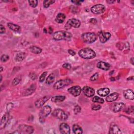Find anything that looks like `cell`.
Listing matches in <instances>:
<instances>
[{"label": "cell", "mask_w": 134, "mask_h": 134, "mask_svg": "<svg viewBox=\"0 0 134 134\" xmlns=\"http://www.w3.org/2000/svg\"><path fill=\"white\" fill-rule=\"evenodd\" d=\"M79 55L85 59H91L96 57V53L93 49L90 48H85L80 50Z\"/></svg>", "instance_id": "obj_1"}, {"label": "cell", "mask_w": 134, "mask_h": 134, "mask_svg": "<svg viewBox=\"0 0 134 134\" xmlns=\"http://www.w3.org/2000/svg\"><path fill=\"white\" fill-rule=\"evenodd\" d=\"M72 37V35L66 31H58L54 33L53 38L56 40H69Z\"/></svg>", "instance_id": "obj_2"}, {"label": "cell", "mask_w": 134, "mask_h": 134, "mask_svg": "<svg viewBox=\"0 0 134 134\" xmlns=\"http://www.w3.org/2000/svg\"><path fill=\"white\" fill-rule=\"evenodd\" d=\"M52 115L61 121H66L69 117L68 113L60 108H57L52 113Z\"/></svg>", "instance_id": "obj_3"}, {"label": "cell", "mask_w": 134, "mask_h": 134, "mask_svg": "<svg viewBox=\"0 0 134 134\" xmlns=\"http://www.w3.org/2000/svg\"><path fill=\"white\" fill-rule=\"evenodd\" d=\"M34 131V128L31 126L27 125H20L19 127L18 130L16 131L13 132L17 133H21V134H30L32 133Z\"/></svg>", "instance_id": "obj_4"}, {"label": "cell", "mask_w": 134, "mask_h": 134, "mask_svg": "<svg viewBox=\"0 0 134 134\" xmlns=\"http://www.w3.org/2000/svg\"><path fill=\"white\" fill-rule=\"evenodd\" d=\"M81 38L85 43L91 44L93 43L97 39V36L94 32H86L82 35Z\"/></svg>", "instance_id": "obj_5"}, {"label": "cell", "mask_w": 134, "mask_h": 134, "mask_svg": "<svg viewBox=\"0 0 134 134\" xmlns=\"http://www.w3.org/2000/svg\"><path fill=\"white\" fill-rule=\"evenodd\" d=\"M52 112V108L48 105H46L42 108L40 110L39 116V121L41 123L44 122L45 121V118L47 117Z\"/></svg>", "instance_id": "obj_6"}, {"label": "cell", "mask_w": 134, "mask_h": 134, "mask_svg": "<svg viewBox=\"0 0 134 134\" xmlns=\"http://www.w3.org/2000/svg\"><path fill=\"white\" fill-rule=\"evenodd\" d=\"M72 83V81L70 79H61L56 82L54 85V88L55 90H59L62 89L66 86H69Z\"/></svg>", "instance_id": "obj_7"}, {"label": "cell", "mask_w": 134, "mask_h": 134, "mask_svg": "<svg viewBox=\"0 0 134 134\" xmlns=\"http://www.w3.org/2000/svg\"><path fill=\"white\" fill-rule=\"evenodd\" d=\"M80 25H81V22H80L79 20L75 19H72L69 20L68 21H67L64 26V28L66 30L70 29L72 27L77 28L80 27Z\"/></svg>", "instance_id": "obj_8"}, {"label": "cell", "mask_w": 134, "mask_h": 134, "mask_svg": "<svg viewBox=\"0 0 134 134\" xmlns=\"http://www.w3.org/2000/svg\"><path fill=\"white\" fill-rule=\"evenodd\" d=\"M106 10L105 6L101 4H98L94 5L91 8V12L94 14L98 15L103 14Z\"/></svg>", "instance_id": "obj_9"}, {"label": "cell", "mask_w": 134, "mask_h": 134, "mask_svg": "<svg viewBox=\"0 0 134 134\" xmlns=\"http://www.w3.org/2000/svg\"><path fill=\"white\" fill-rule=\"evenodd\" d=\"M98 37L100 43H105L110 39L111 37V34L108 32L100 31L98 34Z\"/></svg>", "instance_id": "obj_10"}, {"label": "cell", "mask_w": 134, "mask_h": 134, "mask_svg": "<svg viewBox=\"0 0 134 134\" xmlns=\"http://www.w3.org/2000/svg\"><path fill=\"white\" fill-rule=\"evenodd\" d=\"M68 92L74 97H77L80 95L82 91L81 88L80 86H73L68 89Z\"/></svg>", "instance_id": "obj_11"}, {"label": "cell", "mask_w": 134, "mask_h": 134, "mask_svg": "<svg viewBox=\"0 0 134 134\" xmlns=\"http://www.w3.org/2000/svg\"><path fill=\"white\" fill-rule=\"evenodd\" d=\"M82 91L83 94L88 97H91L95 94L94 90L91 87L88 86H85L83 88Z\"/></svg>", "instance_id": "obj_12"}, {"label": "cell", "mask_w": 134, "mask_h": 134, "mask_svg": "<svg viewBox=\"0 0 134 134\" xmlns=\"http://www.w3.org/2000/svg\"><path fill=\"white\" fill-rule=\"evenodd\" d=\"M9 119H10L9 112H7L6 113H5V115H4V116L2 118L1 124H0V129L2 130L5 127L8 121H9Z\"/></svg>", "instance_id": "obj_13"}, {"label": "cell", "mask_w": 134, "mask_h": 134, "mask_svg": "<svg viewBox=\"0 0 134 134\" xmlns=\"http://www.w3.org/2000/svg\"><path fill=\"white\" fill-rule=\"evenodd\" d=\"M49 99V97L48 96H44L37 100L35 103V105L37 108H40L43 106L44 104Z\"/></svg>", "instance_id": "obj_14"}, {"label": "cell", "mask_w": 134, "mask_h": 134, "mask_svg": "<svg viewBox=\"0 0 134 134\" xmlns=\"http://www.w3.org/2000/svg\"><path fill=\"white\" fill-rule=\"evenodd\" d=\"M59 130L61 133L69 134L70 133V128L69 126L64 123H61L59 126Z\"/></svg>", "instance_id": "obj_15"}, {"label": "cell", "mask_w": 134, "mask_h": 134, "mask_svg": "<svg viewBox=\"0 0 134 134\" xmlns=\"http://www.w3.org/2000/svg\"><path fill=\"white\" fill-rule=\"evenodd\" d=\"M108 133L110 134L113 133H121L122 131H121L119 127L115 123H112L110 126V128H109V131Z\"/></svg>", "instance_id": "obj_16"}, {"label": "cell", "mask_w": 134, "mask_h": 134, "mask_svg": "<svg viewBox=\"0 0 134 134\" xmlns=\"http://www.w3.org/2000/svg\"><path fill=\"white\" fill-rule=\"evenodd\" d=\"M97 68L99 69H102L103 70L107 71L111 68V65L107 62H103V61H99L97 64Z\"/></svg>", "instance_id": "obj_17"}, {"label": "cell", "mask_w": 134, "mask_h": 134, "mask_svg": "<svg viewBox=\"0 0 134 134\" xmlns=\"http://www.w3.org/2000/svg\"><path fill=\"white\" fill-rule=\"evenodd\" d=\"M125 107V104L123 103H116L112 104V109L114 112L117 113L121 111Z\"/></svg>", "instance_id": "obj_18"}, {"label": "cell", "mask_w": 134, "mask_h": 134, "mask_svg": "<svg viewBox=\"0 0 134 134\" xmlns=\"http://www.w3.org/2000/svg\"><path fill=\"white\" fill-rule=\"evenodd\" d=\"M124 96L125 98L133 100L134 98V94L132 90L128 89L124 92Z\"/></svg>", "instance_id": "obj_19"}, {"label": "cell", "mask_w": 134, "mask_h": 134, "mask_svg": "<svg viewBox=\"0 0 134 134\" xmlns=\"http://www.w3.org/2000/svg\"><path fill=\"white\" fill-rule=\"evenodd\" d=\"M110 89L107 88H105L98 89L97 91V93L99 96L104 97L107 96L109 94V93H110Z\"/></svg>", "instance_id": "obj_20"}, {"label": "cell", "mask_w": 134, "mask_h": 134, "mask_svg": "<svg viewBox=\"0 0 134 134\" xmlns=\"http://www.w3.org/2000/svg\"><path fill=\"white\" fill-rule=\"evenodd\" d=\"M119 96V93H116V92H114V93H113L109 95H108L106 98V100L107 102H112L116 100L117 98H118Z\"/></svg>", "instance_id": "obj_21"}, {"label": "cell", "mask_w": 134, "mask_h": 134, "mask_svg": "<svg viewBox=\"0 0 134 134\" xmlns=\"http://www.w3.org/2000/svg\"><path fill=\"white\" fill-rule=\"evenodd\" d=\"M7 26L11 30H13L15 32H20L21 29V27L19 25H16L11 23H7Z\"/></svg>", "instance_id": "obj_22"}, {"label": "cell", "mask_w": 134, "mask_h": 134, "mask_svg": "<svg viewBox=\"0 0 134 134\" xmlns=\"http://www.w3.org/2000/svg\"><path fill=\"white\" fill-rule=\"evenodd\" d=\"M65 18H66V16L64 14L60 13L57 15L55 21L57 23L59 24H61L64 22V20L65 19Z\"/></svg>", "instance_id": "obj_23"}, {"label": "cell", "mask_w": 134, "mask_h": 134, "mask_svg": "<svg viewBox=\"0 0 134 134\" xmlns=\"http://www.w3.org/2000/svg\"><path fill=\"white\" fill-rule=\"evenodd\" d=\"M36 86L35 84H33L25 92V96H28L31 94H32L36 90Z\"/></svg>", "instance_id": "obj_24"}, {"label": "cell", "mask_w": 134, "mask_h": 134, "mask_svg": "<svg viewBox=\"0 0 134 134\" xmlns=\"http://www.w3.org/2000/svg\"><path fill=\"white\" fill-rule=\"evenodd\" d=\"M72 130L75 134H82L83 133V130L79 125L77 124H74L72 127Z\"/></svg>", "instance_id": "obj_25"}, {"label": "cell", "mask_w": 134, "mask_h": 134, "mask_svg": "<svg viewBox=\"0 0 134 134\" xmlns=\"http://www.w3.org/2000/svg\"><path fill=\"white\" fill-rule=\"evenodd\" d=\"M65 97L62 95H57L52 97L51 100L53 102H61L64 100Z\"/></svg>", "instance_id": "obj_26"}, {"label": "cell", "mask_w": 134, "mask_h": 134, "mask_svg": "<svg viewBox=\"0 0 134 134\" xmlns=\"http://www.w3.org/2000/svg\"><path fill=\"white\" fill-rule=\"evenodd\" d=\"M29 49L31 53L35 54H39L42 52V50H43L42 49L36 46H31V47H30Z\"/></svg>", "instance_id": "obj_27"}, {"label": "cell", "mask_w": 134, "mask_h": 134, "mask_svg": "<svg viewBox=\"0 0 134 134\" xmlns=\"http://www.w3.org/2000/svg\"><path fill=\"white\" fill-rule=\"evenodd\" d=\"M55 80V75L53 73H50L48 77L47 78L46 80V83L47 85H50V84L53 83Z\"/></svg>", "instance_id": "obj_28"}, {"label": "cell", "mask_w": 134, "mask_h": 134, "mask_svg": "<svg viewBox=\"0 0 134 134\" xmlns=\"http://www.w3.org/2000/svg\"><path fill=\"white\" fill-rule=\"evenodd\" d=\"M25 57H26V54L25 53H20L16 55L15 60L16 61L21 62L24 60Z\"/></svg>", "instance_id": "obj_29"}, {"label": "cell", "mask_w": 134, "mask_h": 134, "mask_svg": "<svg viewBox=\"0 0 134 134\" xmlns=\"http://www.w3.org/2000/svg\"><path fill=\"white\" fill-rule=\"evenodd\" d=\"M92 102L94 103H98L100 104H103L104 103V99L101 97L98 96H94L92 99Z\"/></svg>", "instance_id": "obj_30"}, {"label": "cell", "mask_w": 134, "mask_h": 134, "mask_svg": "<svg viewBox=\"0 0 134 134\" xmlns=\"http://www.w3.org/2000/svg\"><path fill=\"white\" fill-rule=\"evenodd\" d=\"M55 3V1L54 0H45L44 1V7L45 8H48L50 5H52Z\"/></svg>", "instance_id": "obj_31"}, {"label": "cell", "mask_w": 134, "mask_h": 134, "mask_svg": "<svg viewBox=\"0 0 134 134\" xmlns=\"http://www.w3.org/2000/svg\"><path fill=\"white\" fill-rule=\"evenodd\" d=\"M21 81V77H16L15 78L13 81H12V85L14 86H15L16 85H18V84H19L20 83V82Z\"/></svg>", "instance_id": "obj_32"}, {"label": "cell", "mask_w": 134, "mask_h": 134, "mask_svg": "<svg viewBox=\"0 0 134 134\" xmlns=\"http://www.w3.org/2000/svg\"><path fill=\"white\" fill-rule=\"evenodd\" d=\"M47 74V72H44L42 73L39 78V82L40 83L43 82L45 80V78L46 77Z\"/></svg>", "instance_id": "obj_33"}, {"label": "cell", "mask_w": 134, "mask_h": 134, "mask_svg": "<svg viewBox=\"0 0 134 134\" xmlns=\"http://www.w3.org/2000/svg\"><path fill=\"white\" fill-rule=\"evenodd\" d=\"M73 111L75 114H78V113H80L81 111V107L78 105H76L73 109Z\"/></svg>", "instance_id": "obj_34"}, {"label": "cell", "mask_w": 134, "mask_h": 134, "mask_svg": "<svg viewBox=\"0 0 134 134\" xmlns=\"http://www.w3.org/2000/svg\"><path fill=\"white\" fill-rule=\"evenodd\" d=\"M28 3L30 6L34 8L36 7L38 5V1H36V0H29L28 1Z\"/></svg>", "instance_id": "obj_35"}, {"label": "cell", "mask_w": 134, "mask_h": 134, "mask_svg": "<svg viewBox=\"0 0 134 134\" xmlns=\"http://www.w3.org/2000/svg\"><path fill=\"white\" fill-rule=\"evenodd\" d=\"M10 57L7 55H3L1 57V60L3 62H6L7 60L9 59Z\"/></svg>", "instance_id": "obj_36"}, {"label": "cell", "mask_w": 134, "mask_h": 134, "mask_svg": "<svg viewBox=\"0 0 134 134\" xmlns=\"http://www.w3.org/2000/svg\"><path fill=\"white\" fill-rule=\"evenodd\" d=\"M98 73H95L90 78V80L91 81H95L98 79Z\"/></svg>", "instance_id": "obj_37"}, {"label": "cell", "mask_w": 134, "mask_h": 134, "mask_svg": "<svg viewBox=\"0 0 134 134\" xmlns=\"http://www.w3.org/2000/svg\"><path fill=\"white\" fill-rule=\"evenodd\" d=\"M29 77L32 80H35L37 78V74L35 72H30L29 74Z\"/></svg>", "instance_id": "obj_38"}, {"label": "cell", "mask_w": 134, "mask_h": 134, "mask_svg": "<svg viewBox=\"0 0 134 134\" xmlns=\"http://www.w3.org/2000/svg\"><path fill=\"white\" fill-rule=\"evenodd\" d=\"M62 67H63V68H64V69H65L70 70V69H71V65L70 64L68 63H65L63 64Z\"/></svg>", "instance_id": "obj_39"}, {"label": "cell", "mask_w": 134, "mask_h": 134, "mask_svg": "<svg viewBox=\"0 0 134 134\" xmlns=\"http://www.w3.org/2000/svg\"><path fill=\"white\" fill-rule=\"evenodd\" d=\"M101 107H102V106L99 105H94L92 107V109L94 111H98V110H100V109L101 108Z\"/></svg>", "instance_id": "obj_40"}, {"label": "cell", "mask_w": 134, "mask_h": 134, "mask_svg": "<svg viewBox=\"0 0 134 134\" xmlns=\"http://www.w3.org/2000/svg\"><path fill=\"white\" fill-rule=\"evenodd\" d=\"M125 112L128 114H130L131 113H133V106H130L129 107H128V108H127V110L126 111H125Z\"/></svg>", "instance_id": "obj_41"}, {"label": "cell", "mask_w": 134, "mask_h": 134, "mask_svg": "<svg viewBox=\"0 0 134 134\" xmlns=\"http://www.w3.org/2000/svg\"><path fill=\"white\" fill-rule=\"evenodd\" d=\"M5 32V28L2 25H0V33H1V34H4Z\"/></svg>", "instance_id": "obj_42"}, {"label": "cell", "mask_w": 134, "mask_h": 134, "mask_svg": "<svg viewBox=\"0 0 134 134\" xmlns=\"http://www.w3.org/2000/svg\"><path fill=\"white\" fill-rule=\"evenodd\" d=\"M68 53L72 56H74L75 55V52L74 51V50H72V49H69L68 50Z\"/></svg>", "instance_id": "obj_43"}, {"label": "cell", "mask_w": 134, "mask_h": 134, "mask_svg": "<svg viewBox=\"0 0 134 134\" xmlns=\"http://www.w3.org/2000/svg\"><path fill=\"white\" fill-rule=\"evenodd\" d=\"M71 2L72 3L78 5H81V2H83L84 1H72Z\"/></svg>", "instance_id": "obj_44"}, {"label": "cell", "mask_w": 134, "mask_h": 134, "mask_svg": "<svg viewBox=\"0 0 134 134\" xmlns=\"http://www.w3.org/2000/svg\"><path fill=\"white\" fill-rule=\"evenodd\" d=\"M53 28L51 27H50L49 28V33L50 34H52L53 33Z\"/></svg>", "instance_id": "obj_45"}, {"label": "cell", "mask_w": 134, "mask_h": 134, "mask_svg": "<svg viewBox=\"0 0 134 134\" xmlns=\"http://www.w3.org/2000/svg\"><path fill=\"white\" fill-rule=\"evenodd\" d=\"M130 62H131V63L132 65L133 64V57H132V58L130 59Z\"/></svg>", "instance_id": "obj_46"}, {"label": "cell", "mask_w": 134, "mask_h": 134, "mask_svg": "<svg viewBox=\"0 0 134 134\" xmlns=\"http://www.w3.org/2000/svg\"><path fill=\"white\" fill-rule=\"evenodd\" d=\"M107 2L109 4H112L115 2V1H107Z\"/></svg>", "instance_id": "obj_47"}, {"label": "cell", "mask_w": 134, "mask_h": 134, "mask_svg": "<svg viewBox=\"0 0 134 134\" xmlns=\"http://www.w3.org/2000/svg\"><path fill=\"white\" fill-rule=\"evenodd\" d=\"M44 32L45 33V34H47V29H46V28H44Z\"/></svg>", "instance_id": "obj_48"}, {"label": "cell", "mask_w": 134, "mask_h": 134, "mask_svg": "<svg viewBox=\"0 0 134 134\" xmlns=\"http://www.w3.org/2000/svg\"><path fill=\"white\" fill-rule=\"evenodd\" d=\"M110 79H111V81H115V80L114 78H111Z\"/></svg>", "instance_id": "obj_49"}, {"label": "cell", "mask_w": 134, "mask_h": 134, "mask_svg": "<svg viewBox=\"0 0 134 134\" xmlns=\"http://www.w3.org/2000/svg\"><path fill=\"white\" fill-rule=\"evenodd\" d=\"M3 71V66H1V72Z\"/></svg>", "instance_id": "obj_50"}, {"label": "cell", "mask_w": 134, "mask_h": 134, "mask_svg": "<svg viewBox=\"0 0 134 134\" xmlns=\"http://www.w3.org/2000/svg\"><path fill=\"white\" fill-rule=\"evenodd\" d=\"M2 76L1 75V82H2Z\"/></svg>", "instance_id": "obj_51"}]
</instances>
